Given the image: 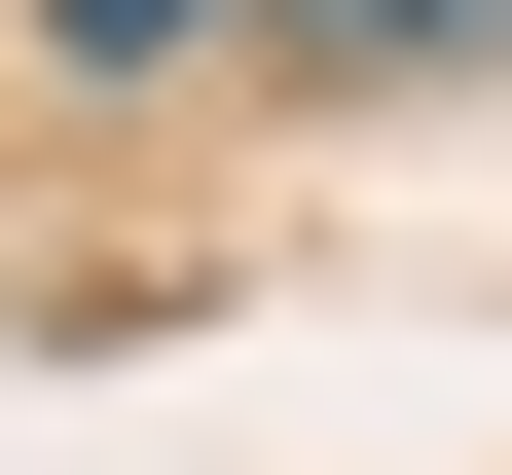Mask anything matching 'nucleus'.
I'll use <instances>...</instances> for the list:
<instances>
[{
    "label": "nucleus",
    "mask_w": 512,
    "mask_h": 475,
    "mask_svg": "<svg viewBox=\"0 0 512 475\" xmlns=\"http://www.w3.org/2000/svg\"><path fill=\"white\" fill-rule=\"evenodd\" d=\"M256 74H512V0H220Z\"/></svg>",
    "instance_id": "obj_1"
},
{
    "label": "nucleus",
    "mask_w": 512,
    "mask_h": 475,
    "mask_svg": "<svg viewBox=\"0 0 512 475\" xmlns=\"http://www.w3.org/2000/svg\"><path fill=\"white\" fill-rule=\"evenodd\" d=\"M183 37H220V0H37V74H74V110H110V74H183Z\"/></svg>",
    "instance_id": "obj_2"
}]
</instances>
